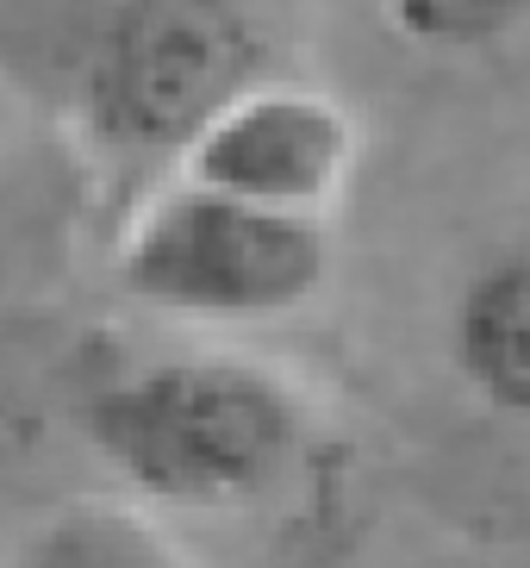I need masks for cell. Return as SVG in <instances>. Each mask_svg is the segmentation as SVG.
<instances>
[{
    "instance_id": "5b68a950",
    "label": "cell",
    "mask_w": 530,
    "mask_h": 568,
    "mask_svg": "<svg viewBox=\"0 0 530 568\" xmlns=\"http://www.w3.org/2000/svg\"><path fill=\"white\" fill-rule=\"evenodd\" d=\"M444 344L456 382L487 413L530 425V244H506L468 268L449 301Z\"/></svg>"
},
{
    "instance_id": "7a4b0ae2",
    "label": "cell",
    "mask_w": 530,
    "mask_h": 568,
    "mask_svg": "<svg viewBox=\"0 0 530 568\" xmlns=\"http://www.w3.org/2000/svg\"><path fill=\"white\" fill-rule=\"evenodd\" d=\"M75 432L144 513H244L299 468L313 413L268 363L187 351L94 382Z\"/></svg>"
},
{
    "instance_id": "8992f818",
    "label": "cell",
    "mask_w": 530,
    "mask_h": 568,
    "mask_svg": "<svg viewBox=\"0 0 530 568\" xmlns=\"http://www.w3.org/2000/svg\"><path fill=\"white\" fill-rule=\"evenodd\" d=\"M0 568H200L132 500H69L38 518Z\"/></svg>"
},
{
    "instance_id": "3957f363",
    "label": "cell",
    "mask_w": 530,
    "mask_h": 568,
    "mask_svg": "<svg viewBox=\"0 0 530 568\" xmlns=\"http://www.w3.org/2000/svg\"><path fill=\"white\" fill-rule=\"evenodd\" d=\"M332 282V232L318 213L232 201L218 187L175 182L119 237V287L175 325H275Z\"/></svg>"
},
{
    "instance_id": "6da1fadb",
    "label": "cell",
    "mask_w": 530,
    "mask_h": 568,
    "mask_svg": "<svg viewBox=\"0 0 530 568\" xmlns=\"http://www.w3.org/2000/svg\"><path fill=\"white\" fill-rule=\"evenodd\" d=\"M0 75L100 163L144 169L268 75V38L249 0H0Z\"/></svg>"
},
{
    "instance_id": "52a82bcc",
    "label": "cell",
    "mask_w": 530,
    "mask_h": 568,
    "mask_svg": "<svg viewBox=\"0 0 530 568\" xmlns=\"http://www.w3.org/2000/svg\"><path fill=\"white\" fill-rule=\"evenodd\" d=\"M381 13L425 57H481L530 26V0H381Z\"/></svg>"
},
{
    "instance_id": "277c9868",
    "label": "cell",
    "mask_w": 530,
    "mask_h": 568,
    "mask_svg": "<svg viewBox=\"0 0 530 568\" xmlns=\"http://www.w3.org/2000/svg\"><path fill=\"white\" fill-rule=\"evenodd\" d=\"M187 182L282 213H332L356 169V119L299 82L256 75L175 156Z\"/></svg>"
}]
</instances>
